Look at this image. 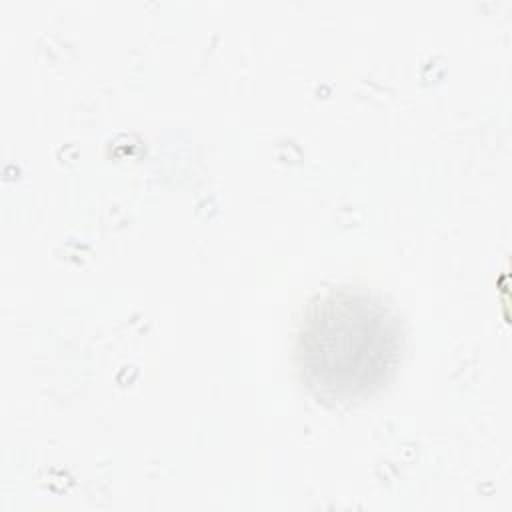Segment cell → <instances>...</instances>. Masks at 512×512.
Returning a JSON list of instances; mask_svg holds the SVG:
<instances>
[{"label":"cell","mask_w":512,"mask_h":512,"mask_svg":"<svg viewBox=\"0 0 512 512\" xmlns=\"http://www.w3.org/2000/svg\"><path fill=\"white\" fill-rule=\"evenodd\" d=\"M400 356V320L370 292L334 288L306 308L296 364L318 398L350 402L374 394L394 376Z\"/></svg>","instance_id":"obj_1"}]
</instances>
